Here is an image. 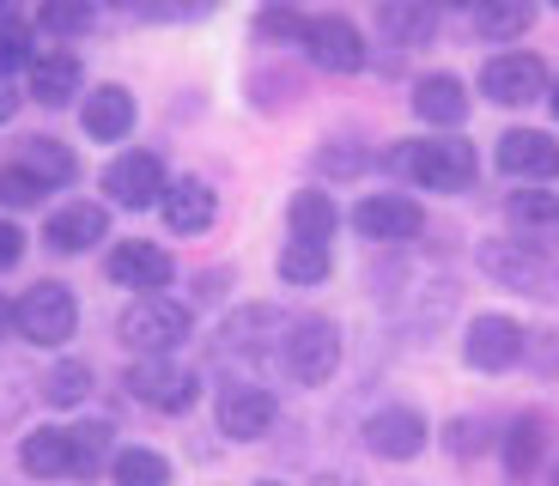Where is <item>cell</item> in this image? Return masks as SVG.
<instances>
[{"mask_svg": "<svg viewBox=\"0 0 559 486\" xmlns=\"http://www.w3.org/2000/svg\"><path fill=\"white\" fill-rule=\"evenodd\" d=\"M480 268H487V280L523 292V298H559V262L542 250V244L487 237V244H480Z\"/></svg>", "mask_w": 559, "mask_h": 486, "instance_id": "obj_1", "label": "cell"}, {"mask_svg": "<svg viewBox=\"0 0 559 486\" xmlns=\"http://www.w3.org/2000/svg\"><path fill=\"white\" fill-rule=\"evenodd\" d=\"M189 341V310L177 298H158V292H140L134 305L122 310V347L146 353V359H165Z\"/></svg>", "mask_w": 559, "mask_h": 486, "instance_id": "obj_2", "label": "cell"}, {"mask_svg": "<svg viewBox=\"0 0 559 486\" xmlns=\"http://www.w3.org/2000/svg\"><path fill=\"white\" fill-rule=\"evenodd\" d=\"M402 165H407V177H414L419 189L456 194V189H468V182H475L480 158H475V146H468V140L444 134V140H407Z\"/></svg>", "mask_w": 559, "mask_h": 486, "instance_id": "obj_3", "label": "cell"}, {"mask_svg": "<svg viewBox=\"0 0 559 486\" xmlns=\"http://www.w3.org/2000/svg\"><path fill=\"white\" fill-rule=\"evenodd\" d=\"M13 329L25 341H37V347H61L80 329V305H73V292L61 280H43V286H31L13 305Z\"/></svg>", "mask_w": 559, "mask_h": 486, "instance_id": "obj_4", "label": "cell"}, {"mask_svg": "<svg viewBox=\"0 0 559 486\" xmlns=\"http://www.w3.org/2000/svg\"><path fill=\"white\" fill-rule=\"evenodd\" d=\"M280 359H286V371H293V383L317 389L335 377L341 365V329L329 317H305L286 329V347H280Z\"/></svg>", "mask_w": 559, "mask_h": 486, "instance_id": "obj_5", "label": "cell"}, {"mask_svg": "<svg viewBox=\"0 0 559 486\" xmlns=\"http://www.w3.org/2000/svg\"><path fill=\"white\" fill-rule=\"evenodd\" d=\"M128 389H134V402L158 407V414H189L201 395L195 371H182V365L170 359H140L134 371H128Z\"/></svg>", "mask_w": 559, "mask_h": 486, "instance_id": "obj_6", "label": "cell"}, {"mask_svg": "<svg viewBox=\"0 0 559 486\" xmlns=\"http://www.w3.org/2000/svg\"><path fill=\"white\" fill-rule=\"evenodd\" d=\"M462 359L475 365V371H511L523 359V322L499 317V310L475 317L468 322V341H462Z\"/></svg>", "mask_w": 559, "mask_h": 486, "instance_id": "obj_7", "label": "cell"}, {"mask_svg": "<svg viewBox=\"0 0 559 486\" xmlns=\"http://www.w3.org/2000/svg\"><path fill=\"white\" fill-rule=\"evenodd\" d=\"M305 56L317 61V68H329V73H359L365 68V37H359V25L353 19H305Z\"/></svg>", "mask_w": 559, "mask_h": 486, "instance_id": "obj_8", "label": "cell"}, {"mask_svg": "<svg viewBox=\"0 0 559 486\" xmlns=\"http://www.w3.org/2000/svg\"><path fill=\"white\" fill-rule=\"evenodd\" d=\"M426 438H432V426H426L419 407H383V414L365 419V444L383 462H414L426 450Z\"/></svg>", "mask_w": 559, "mask_h": 486, "instance_id": "obj_9", "label": "cell"}, {"mask_svg": "<svg viewBox=\"0 0 559 486\" xmlns=\"http://www.w3.org/2000/svg\"><path fill=\"white\" fill-rule=\"evenodd\" d=\"M480 92H487L492 104H535V97L547 92L542 56H523V49H504V56H492L487 68H480Z\"/></svg>", "mask_w": 559, "mask_h": 486, "instance_id": "obj_10", "label": "cell"}, {"mask_svg": "<svg viewBox=\"0 0 559 486\" xmlns=\"http://www.w3.org/2000/svg\"><path fill=\"white\" fill-rule=\"evenodd\" d=\"M165 158L158 153H122L110 170H104V194H110L116 208H153L165 201Z\"/></svg>", "mask_w": 559, "mask_h": 486, "instance_id": "obj_11", "label": "cell"}, {"mask_svg": "<svg viewBox=\"0 0 559 486\" xmlns=\"http://www.w3.org/2000/svg\"><path fill=\"white\" fill-rule=\"evenodd\" d=\"M353 225H359V237H371V244H402V237H414L419 225H426V213H419V201H407V194H365L359 208H353Z\"/></svg>", "mask_w": 559, "mask_h": 486, "instance_id": "obj_12", "label": "cell"}, {"mask_svg": "<svg viewBox=\"0 0 559 486\" xmlns=\"http://www.w3.org/2000/svg\"><path fill=\"white\" fill-rule=\"evenodd\" d=\"M499 170L530 177V182H554L559 177V140L542 134V128H511L499 140Z\"/></svg>", "mask_w": 559, "mask_h": 486, "instance_id": "obj_13", "label": "cell"}, {"mask_svg": "<svg viewBox=\"0 0 559 486\" xmlns=\"http://www.w3.org/2000/svg\"><path fill=\"white\" fill-rule=\"evenodd\" d=\"M170 274H177L170 256L158 244H146V237H122L110 250V280L128 292H158V286H170Z\"/></svg>", "mask_w": 559, "mask_h": 486, "instance_id": "obj_14", "label": "cell"}, {"mask_svg": "<svg viewBox=\"0 0 559 486\" xmlns=\"http://www.w3.org/2000/svg\"><path fill=\"white\" fill-rule=\"evenodd\" d=\"M267 426H274V395H267L262 383H231V389H219V431H225V438L250 444V438H262Z\"/></svg>", "mask_w": 559, "mask_h": 486, "instance_id": "obj_15", "label": "cell"}, {"mask_svg": "<svg viewBox=\"0 0 559 486\" xmlns=\"http://www.w3.org/2000/svg\"><path fill=\"white\" fill-rule=\"evenodd\" d=\"M104 232H110V213L92 208V201H68L61 213H49L43 244L61 250V256H80V250H92V244H104Z\"/></svg>", "mask_w": 559, "mask_h": 486, "instance_id": "obj_16", "label": "cell"}, {"mask_svg": "<svg viewBox=\"0 0 559 486\" xmlns=\"http://www.w3.org/2000/svg\"><path fill=\"white\" fill-rule=\"evenodd\" d=\"M414 110H419V122H432V128H462V116H468V85L456 73H426L414 85Z\"/></svg>", "mask_w": 559, "mask_h": 486, "instance_id": "obj_17", "label": "cell"}, {"mask_svg": "<svg viewBox=\"0 0 559 486\" xmlns=\"http://www.w3.org/2000/svg\"><path fill=\"white\" fill-rule=\"evenodd\" d=\"M378 25L390 43L419 49V43H432V31H438V0H378Z\"/></svg>", "mask_w": 559, "mask_h": 486, "instance_id": "obj_18", "label": "cell"}, {"mask_svg": "<svg viewBox=\"0 0 559 486\" xmlns=\"http://www.w3.org/2000/svg\"><path fill=\"white\" fill-rule=\"evenodd\" d=\"M213 213H219V201H213V189L201 177H182V182H170V189H165V225H170V232L195 237V232H207V225H213Z\"/></svg>", "mask_w": 559, "mask_h": 486, "instance_id": "obj_19", "label": "cell"}, {"mask_svg": "<svg viewBox=\"0 0 559 486\" xmlns=\"http://www.w3.org/2000/svg\"><path fill=\"white\" fill-rule=\"evenodd\" d=\"M80 80H85V68H80V56H68V49H49V56H31V97L37 104H68L73 92H80Z\"/></svg>", "mask_w": 559, "mask_h": 486, "instance_id": "obj_20", "label": "cell"}, {"mask_svg": "<svg viewBox=\"0 0 559 486\" xmlns=\"http://www.w3.org/2000/svg\"><path fill=\"white\" fill-rule=\"evenodd\" d=\"M19 462H25V474H37V481H61V474H73V438L61 426H37L19 444Z\"/></svg>", "mask_w": 559, "mask_h": 486, "instance_id": "obj_21", "label": "cell"}, {"mask_svg": "<svg viewBox=\"0 0 559 486\" xmlns=\"http://www.w3.org/2000/svg\"><path fill=\"white\" fill-rule=\"evenodd\" d=\"M80 122H85L92 140H122L128 128H134V97H128L122 85H98V92L85 97Z\"/></svg>", "mask_w": 559, "mask_h": 486, "instance_id": "obj_22", "label": "cell"}, {"mask_svg": "<svg viewBox=\"0 0 559 486\" xmlns=\"http://www.w3.org/2000/svg\"><path fill=\"white\" fill-rule=\"evenodd\" d=\"M542 457H547V419L542 414L511 419V431H504V474L511 481H530Z\"/></svg>", "mask_w": 559, "mask_h": 486, "instance_id": "obj_23", "label": "cell"}, {"mask_svg": "<svg viewBox=\"0 0 559 486\" xmlns=\"http://www.w3.org/2000/svg\"><path fill=\"white\" fill-rule=\"evenodd\" d=\"M19 170H31V177L43 182V189H61V182H73V153L61 146V140H49V134H31V140H19Z\"/></svg>", "mask_w": 559, "mask_h": 486, "instance_id": "obj_24", "label": "cell"}, {"mask_svg": "<svg viewBox=\"0 0 559 486\" xmlns=\"http://www.w3.org/2000/svg\"><path fill=\"white\" fill-rule=\"evenodd\" d=\"M286 220H293V237H305V244H329V232H335V201L317 194V189H305V194H293Z\"/></svg>", "mask_w": 559, "mask_h": 486, "instance_id": "obj_25", "label": "cell"}, {"mask_svg": "<svg viewBox=\"0 0 559 486\" xmlns=\"http://www.w3.org/2000/svg\"><path fill=\"white\" fill-rule=\"evenodd\" d=\"M110 481L116 486H170V462L158 457V450H116Z\"/></svg>", "mask_w": 559, "mask_h": 486, "instance_id": "obj_26", "label": "cell"}, {"mask_svg": "<svg viewBox=\"0 0 559 486\" xmlns=\"http://www.w3.org/2000/svg\"><path fill=\"white\" fill-rule=\"evenodd\" d=\"M530 19H535V0H480V37H492V43L523 37Z\"/></svg>", "mask_w": 559, "mask_h": 486, "instance_id": "obj_27", "label": "cell"}, {"mask_svg": "<svg viewBox=\"0 0 559 486\" xmlns=\"http://www.w3.org/2000/svg\"><path fill=\"white\" fill-rule=\"evenodd\" d=\"M280 280H293V286H317V280H329V244H305V237H293V244L280 250Z\"/></svg>", "mask_w": 559, "mask_h": 486, "instance_id": "obj_28", "label": "cell"}, {"mask_svg": "<svg viewBox=\"0 0 559 486\" xmlns=\"http://www.w3.org/2000/svg\"><path fill=\"white\" fill-rule=\"evenodd\" d=\"M68 438H73V474H80V481H92L98 469H110V426H104V419H85V426L68 431Z\"/></svg>", "mask_w": 559, "mask_h": 486, "instance_id": "obj_29", "label": "cell"}, {"mask_svg": "<svg viewBox=\"0 0 559 486\" xmlns=\"http://www.w3.org/2000/svg\"><path fill=\"white\" fill-rule=\"evenodd\" d=\"M85 395H92V365H80V359L56 365L49 383H43V402H49V407H80Z\"/></svg>", "mask_w": 559, "mask_h": 486, "instance_id": "obj_30", "label": "cell"}, {"mask_svg": "<svg viewBox=\"0 0 559 486\" xmlns=\"http://www.w3.org/2000/svg\"><path fill=\"white\" fill-rule=\"evenodd\" d=\"M37 25L49 37H80V31H92V0H43Z\"/></svg>", "mask_w": 559, "mask_h": 486, "instance_id": "obj_31", "label": "cell"}, {"mask_svg": "<svg viewBox=\"0 0 559 486\" xmlns=\"http://www.w3.org/2000/svg\"><path fill=\"white\" fill-rule=\"evenodd\" d=\"M511 220L530 225V232H547V225H559V194H542V189L511 194Z\"/></svg>", "mask_w": 559, "mask_h": 486, "instance_id": "obj_32", "label": "cell"}, {"mask_svg": "<svg viewBox=\"0 0 559 486\" xmlns=\"http://www.w3.org/2000/svg\"><path fill=\"white\" fill-rule=\"evenodd\" d=\"M43 194H49V189H43L31 170H19V165L0 170V208H37Z\"/></svg>", "mask_w": 559, "mask_h": 486, "instance_id": "obj_33", "label": "cell"}, {"mask_svg": "<svg viewBox=\"0 0 559 486\" xmlns=\"http://www.w3.org/2000/svg\"><path fill=\"white\" fill-rule=\"evenodd\" d=\"M444 444H450V457H480L487 450V431H480V419H450Z\"/></svg>", "mask_w": 559, "mask_h": 486, "instance_id": "obj_34", "label": "cell"}, {"mask_svg": "<svg viewBox=\"0 0 559 486\" xmlns=\"http://www.w3.org/2000/svg\"><path fill=\"white\" fill-rule=\"evenodd\" d=\"M25 61H31V31L13 19V25H0V73H7V68H25Z\"/></svg>", "mask_w": 559, "mask_h": 486, "instance_id": "obj_35", "label": "cell"}, {"mask_svg": "<svg viewBox=\"0 0 559 486\" xmlns=\"http://www.w3.org/2000/svg\"><path fill=\"white\" fill-rule=\"evenodd\" d=\"M255 31H262V37H305V19H298L293 7H280V0H274V7L255 19Z\"/></svg>", "mask_w": 559, "mask_h": 486, "instance_id": "obj_36", "label": "cell"}, {"mask_svg": "<svg viewBox=\"0 0 559 486\" xmlns=\"http://www.w3.org/2000/svg\"><path fill=\"white\" fill-rule=\"evenodd\" d=\"M19 256H25V232L0 220V274H7V268H19Z\"/></svg>", "mask_w": 559, "mask_h": 486, "instance_id": "obj_37", "label": "cell"}, {"mask_svg": "<svg viewBox=\"0 0 559 486\" xmlns=\"http://www.w3.org/2000/svg\"><path fill=\"white\" fill-rule=\"evenodd\" d=\"M219 0H158V13L165 19H207Z\"/></svg>", "mask_w": 559, "mask_h": 486, "instance_id": "obj_38", "label": "cell"}, {"mask_svg": "<svg viewBox=\"0 0 559 486\" xmlns=\"http://www.w3.org/2000/svg\"><path fill=\"white\" fill-rule=\"evenodd\" d=\"M310 486H365L359 474H347V469H329V474H317Z\"/></svg>", "mask_w": 559, "mask_h": 486, "instance_id": "obj_39", "label": "cell"}, {"mask_svg": "<svg viewBox=\"0 0 559 486\" xmlns=\"http://www.w3.org/2000/svg\"><path fill=\"white\" fill-rule=\"evenodd\" d=\"M19 110V92H13V80H7V73H0V122H7V116Z\"/></svg>", "mask_w": 559, "mask_h": 486, "instance_id": "obj_40", "label": "cell"}, {"mask_svg": "<svg viewBox=\"0 0 559 486\" xmlns=\"http://www.w3.org/2000/svg\"><path fill=\"white\" fill-rule=\"evenodd\" d=\"M19 19V0H0V25H13Z\"/></svg>", "mask_w": 559, "mask_h": 486, "instance_id": "obj_41", "label": "cell"}, {"mask_svg": "<svg viewBox=\"0 0 559 486\" xmlns=\"http://www.w3.org/2000/svg\"><path fill=\"white\" fill-rule=\"evenodd\" d=\"M13 329V305H7V298H0V334Z\"/></svg>", "mask_w": 559, "mask_h": 486, "instance_id": "obj_42", "label": "cell"}, {"mask_svg": "<svg viewBox=\"0 0 559 486\" xmlns=\"http://www.w3.org/2000/svg\"><path fill=\"white\" fill-rule=\"evenodd\" d=\"M547 92H554V97H547V104H554V116H559V80H554V85H547Z\"/></svg>", "mask_w": 559, "mask_h": 486, "instance_id": "obj_43", "label": "cell"}, {"mask_svg": "<svg viewBox=\"0 0 559 486\" xmlns=\"http://www.w3.org/2000/svg\"><path fill=\"white\" fill-rule=\"evenodd\" d=\"M444 7H480V0H444Z\"/></svg>", "mask_w": 559, "mask_h": 486, "instance_id": "obj_44", "label": "cell"}, {"mask_svg": "<svg viewBox=\"0 0 559 486\" xmlns=\"http://www.w3.org/2000/svg\"><path fill=\"white\" fill-rule=\"evenodd\" d=\"M110 7H140V0H110Z\"/></svg>", "mask_w": 559, "mask_h": 486, "instance_id": "obj_45", "label": "cell"}, {"mask_svg": "<svg viewBox=\"0 0 559 486\" xmlns=\"http://www.w3.org/2000/svg\"><path fill=\"white\" fill-rule=\"evenodd\" d=\"M554 486H559V469H554Z\"/></svg>", "mask_w": 559, "mask_h": 486, "instance_id": "obj_46", "label": "cell"}, {"mask_svg": "<svg viewBox=\"0 0 559 486\" xmlns=\"http://www.w3.org/2000/svg\"><path fill=\"white\" fill-rule=\"evenodd\" d=\"M262 486H274V481H262Z\"/></svg>", "mask_w": 559, "mask_h": 486, "instance_id": "obj_47", "label": "cell"}, {"mask_svg": "<svg viewBox=\"0 0 559 486\" xmlns=\"http://www.w3.org/2000/svg\"><path fill=\"white\" fill-rule=\"evenodd\" d=\"M554 7H559V0H554Z\"/></svg>", "mask_w": 559, "mask_h": 486, "instance_id": "obj_48", "label": "cell"}]
</instances>
